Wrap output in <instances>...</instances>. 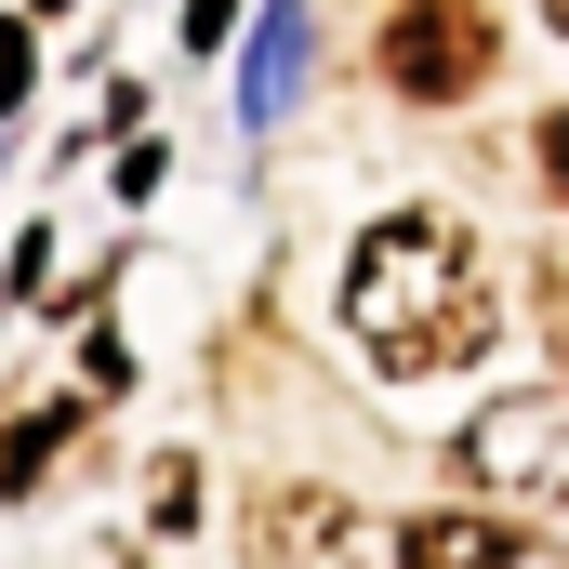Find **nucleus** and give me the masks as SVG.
<instances>
[{"mask_svg": "<svg viewBox=\"0 0 569 569\" xmlns=\"http://www.w3.org/2000/svg\"><path fill=\"white\" fill-rule=\"evenodd\" d=\"M345 331H358L371 371H398V385L490 358L503 318H490V266H477V239H463L450 212H385V226L358 239V266H345Z\"/></svg>", "mask_w": 569, "mask_h": 569, "instance_id": "1", "label": "nucleus"}, {"mask_svg": "<svg viewBox=\"0 0 569 569\" xmlns=\"http://www.w3.org/2000/svg\"><path fill=\"white\" fill-rule=\"evenodd\" d=\"M490 67H503V27H490V0H398V13H385V80H398V93L463 107Z\"/></svg>", "mask_w": 569, "mask_h": 569, "instance_id": "2", "label": "nucleus"}, {"mask_svg": "<svg viewBox=\"0 0 569 569\" xmlns=\"http://www.w3.org/2000/svg\"><path fill=\"white\" fill-rule=\"evenodd\" d=\"M463 477L557 503L569 490V398H503V411H477V425H463Z\"/></svg>", "mask_w": 569, "mask_h": 569, "instance_id": "3", "label": "nucleus"}, {"mask_svg": "<svg viewBox=\"0 0 569 569\" xmlns=\"http://www.w3.org/2000/svg\"><path fill=\"white\" fill-rule=\"evenodd\" d=\"M530 543L503 530V517H411L398 530V569H517Z\"/></svg>", "mask_w": 569, "mask_h": 569, "instance_id": "4", "label": "nucleus"}, {"mask_svg": "<svg viewBox=\"0 0 569 569\" xmlns=\"http://www.w3.org/2000/svg\"><path fill=\"white\" fill-rule=\"evenodd\" d=\"M345 543V503L331 490H266V517H252V557L266 569H305V557H331Z\"/></svg>", "mask_w": 569, "mask_h": 569, "instance_id": "5", "label": "nucleus"}, {"mask_svg": "<svg viewBox=\"0 0 569 569\" xmlns=\"http://www.w3.org/2000/svg\"><path fill=\"white\" fill-rule=\"evenodd\" d=\"M67 425H80V411H27V425L0 437V490H40V463L67 450Z\"/></svg>", "mask_w": 569, "mask_h": 569, "instance_id": "6", "label": "nucleus"}, {"mask_svg": "<svg viewBox=\"0 0 569 569\" xmlns=\"http://www.w3.org/2000/svg\"><path fill=\"white\" fill-rule=\"evenodd\" d=\"M27 80H40V40H27V27H0V120L27 107Z\"/></svg>", "mask_w": 569, "mask_h": 569, "instance_id": "7", "label": "nucleus"}, {"mask_svg": "<svg viewBox=\"0 0 569 569\" xmlns=\"http://www.w3.org/2000/svg\"><path fill=\"white\" fill-rule=\"evenodd\" d=\"M543 186H557V212H569V107L543 120Z\"/></svg>", "mask_w": 569, "mask_h": 569, "instance_id": "8", "label": "nucleus"}, {"mask_svg": "<svg viewBox=\"0 0 569 569\" xmlns=\"http://www.w3.org/2000/svg\"><path fill=\"white\" fill-rule=\"evenodd\" d=\"M543 13H557V40H569V0H543Z\"/></svg>", "mask_w": 569, "mask_h": 569, "instance_id": "9", "label": "nucleus"}, {"mask_svg": "<svg viewBox=\"0 0 569 569\" xmlns=\"http://www.w3.org/2000/svg\"><path fill=\"white\" fill-rule=\"evenodd\" d=\"M27 13H67V0H27Z\"/></svg>", "mask_w": 569, "mask_h": 569, "instance_id": "10", "label": "nucleus"}]
</instances>
